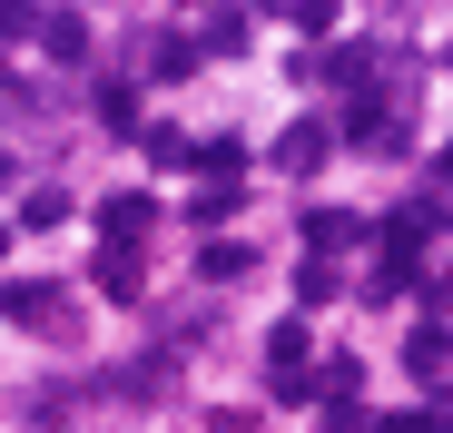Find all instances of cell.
<instances>
[{
  "mask_svg": "<svg viewBox=\"0 0 453 433\" xmlns=\"http://www.w3.org/2000/svg\"><path fill=\"white\" fill-rule=\"evenodd\" d=\"M99 227H109V247H138L148 227H158V197H148V187H119V197L99 207Z\"/></svg>",
  "mask_w": 453,
  "mask_h": 433,
  "instance_id": "cell-1",
  "label": "cell"
},
{
  "mask_svg": "<svg viewBox=\"0 0 453 433\" xmlns=\"http://www.w3.org/2000/svg\"><path fill=\"white\" fill-rule=\"evenodd\" d=\"M326 148H335V128H326V118H296V128L276 138V168L306 178V168H326Z\"/></svg>",
  "mask_w": 453,
  "mask_h": 433,
  "instance_id": "cell-2",
  "label": "cell"
},
{
  "mask_svg": "<svg viewBox=\"0 0 453 433\" xmlns=\"http://www.w3.org/2000/svg\"><path fill=\"white\" fill-rule=\"evenodd\" d=\"M89 276H99V296H119V306H128L138 285H148V266H138V247H99V256H89Z\"/></svg>",
  "mask_w": 453,
  "mask_h": 433,
  "instance_id": "cell-3",
  "label": "cell"
},
{
  "mask_svg": "<svg viewBox=\"0 0 453 433\" xmlns=\"http://www.w3.org/2000/svg\"><path fill=\"white\" fill-rule=\"evenodd\" d=\"M59 306H69L59 285H30V276L11 285V296H0V315H11V325H59Z\"/></svg>",
  "mask_w": 453,
  "mask_h": 433,
  "instance_id": "cell-4",
  "label": "cell"
},
{
  "mask_svg": "<svg viewBox=\"0 0 453 433\" xmlns=\"http://www.w3.org/2000/svg\"><path fill=\"white\" fill-rule=\"evenodd\" d=\"M404 365H414L424 384H443V365H453V335H443V325H414V335H404Z\"/></svg>",
  "mask_w": 453,
  "mask_h": 433,
  "instance_id": "cell-5",
  "label": "cell"
},
{
  "mask_svg": "<svg viewBox=\"0 0 453 433\" xmlns=\"http://www.w3.org/2000/svg\"><path fill=\"white\" fill-rule=\"evenodd\" d=\"M306 247H316V256L335 266L345 247H365V227H355V216H335V207H326V216H306Z\"/></svg>",
  "mask_w": 453,
  "mask_h": 433,
  "instance_id": "cell-6",
  "label": "cell"
},
{
  "mask_svg": "<svg viewBox=\"0 0 453 433\" xmlns=\"http://www.w3.org/2000/svg\"><path fill=\"white\" fill-rule=\"evenodd\" d=\"M40 49H50V59H80V49H89V20H80V11H50V20H40Z\"/></svg>",
  "mask_w": 453,
  "mask_h": 433,
  "instance_id": "cell-7",
  "label": "cell"
},
{
  "mask_svg": "<svg viewBox=\"0 0 453 433\" xmlns=\"http://www.w3.org/2000/svg\"><path fill=\"white\" fill-rule=\"evenodd\" d=\"M148 69H158V80H188V69H197V40H178V30H168L158 49H148Z\"/></svg>",
  "mask_w": 453,
  "mask_h": 433,
  "instance_id": "cell-8",
  "label": "cell"
},
{
  "mask_svg": "<svg viewBox=\"0 0 453 433\" xmlns=\"http://www.w3.org/2000/svg\"><path fill=\"white\" fill-rule=\"evenodd\" d=\"M197 49H217V59H226V49H247V11H217V20L197 30Z\"/></svg>",
  "mask_w": 453,
  "mask_h": 433,
  "instance_id": "cell-9",
  "label": "cell"
},
{
  "mask_svg": "<svg viewBox=\"0 0 453 433\" xmlns=\"http://www.w3.org/2000/svg\"><path fill=\"white\" fill-rule=\"evenodd\" d=\"M20 216H30V227H59V216H69V187H30Z\"/></svg>",
  "mask_w": 453,
  "mask_h": 433,
  "instance_id": "cell-10",
  "label": "cell"
},
{
  "mask_svg": "<svg viewBox=\"0 0 453 433\" xmlns=\"http://www.w3.org/2000/svg\"><path fill=\"white\" fill-rule=\"evenodd\" d=\"M0 40H40V11H30V0H0Z\"/></svg>",
  "mask_w": 453,
  "mask_h": 433,
  "instance_id": "cell-11",
  "label": "cell"
},
{
  "mask_svg": "<svg viewBox=\"0 0 453 433\" xmlns=\"http://www.w3.org/2000/svg\"><path fill=\"white\" fill-rule=\"evenodd\" d=\"M296 11V30H335V0H286Z\"/></svg>",
  "mask_w": 453,
  "mask_h": 433,
  "instance_id": "cell-12",
  "label": "cell"
},
{
  "mask_svg": "<svg viewBox=\"0 0 453 433\" xmlns=\"http://www.w3.org/2000/svg\"><path fill=\"white\" fill-rule=\"evenodd\" d=\"M374 433H434V414H385Z\"/></svg>",
  "mask_w": 453,
  "mask_h": 433,
  "instance_id": "cell-13",
  "label": "cell"
},
{
  "mask_svg": "<svg viewBox=\"0 0 453 433\" xmlns=\"http://www.w3.org/2000/svg\"><path fill=\"white\" fill-rule=\"evenodd\" d=\"M207 433H257V414H217V423H207Z\"/></svg>",
  "mask_w": 453,
  "mask_h": 433,
  "instance_id": "cell-14",
  "label": "cell"
},
{
  "mask_svg": "<svg viewBox=\"0 0 453 433\" xmlns=\"http://www.w3.org/2000/svg\"><path fill=\"white\" fill-rule=\"evenodd\" d=\"M443 187H453V148H443Z\"/></svg>",
  "mask_w": 453,
  "mask_h": 433,
  "instance_id": "cell-15",
  "label": "cell"
},
{
  "mask_svg": "<svg viewBox=\"0 0 453 433\" xmlns=\"http://www.w3.org/2000/svg\"><path fill=\"white\" fill-rule=\"evenodd\" d=\"M0 256H11V227H0Z\"/></svg>",
  "mask_w": 453,
  "mask_h": 433,
  "instance_id": "cell-16",
  "label": "cell"
},
{
  "mask_svg": "<svg viewBox=\"0 0 453 433\" xmlns=\"http://www.w3.org/2000/svg\"><path fill=\"white\" fill-rule=\"evenodd\" d=\"M0 178H11V158H0Z\"/></svg>",
  "mask_w": 453,
  "mask_h": 433,
  "instance_id": "cell-17",
  "label": "cell"
}]
</instances>
